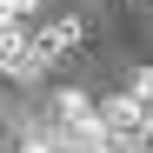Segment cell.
<instances>
[{
  "mask_svg": "<svg viewBox=\"0 0 153 153\" xmlns=\"http://www.w3.org/2000/svg\"><path fill=\"white\" fill-rule=\"evenodd\" d=\"M80 40H87V27H80L73 13H60V20H47V27H40V40H33V47H40L47 60H60V53H73Z\"/></svg>",
  "mask_w": 153,
  "mask_h": 153,
  "instance_id": "cell-3",
  "label": "cell"
},
{
  "mask_svg": "<svg viewBox=\"0 0 153 153\" xmlns=\"http://www.w3.org/2000/svg\"><path fill=\"white\" fill-rule=\"evenodd\" d=\"M93 113H100V126H107V140H113V133L126 140V133H140V126H146V107H140L133 93H113L107 107H93Z\"/></svg>",
  "mask_w": 153,
  "mask_h": 153,
  "instance_id": "cell-2",
  "label": "cell"
},
{
  "mask_svg": "<svg viewBox=\"0 0 153 153\" xmlns=\"http://www.w3.org/2000/svg\"><path fill=\"white\" fill-rule=\"evenodd\" d=\"M33 7H40V0H7V13H13V20H27Z\"/></svg>",
  "mask_w": 153,
  "mask_h": 153,
  "instance_id": "cell-5",
  "label": "cell"
},
{
  "mask_svg": "<svg viewBox=\"0 0 153 153\" xmlns=\"http://www.w3.org/2000/svg\"><path fill=\"white\" fill-rule=\"evenodd\" d=\"M27 153H67V146H53V140H27Z\"/></svg>",
  "mask_w": 153,
  "mask_h": 153,
  "instance_id": "cell-6",
  "label": "cell"
},
{
  "mask_svg": "<svg viewBox=\"0 0 153 153\" xmlns=\"http://www.w3.org/2000/svg\"><path fill=\"white\" fill-rule=\"evenodd\" d=\"M133 100H140V107H153V67H140V80H133Z\"/></svg>",
  "mask_w": 153,
  "mask_h": 153,
  "instance_id": "cell-4",
  "label": "cell"
},
{
  "mask_svg": "<svg viewBox=\"0 0 153 153\" xmlns=\"http://www.w3.org/2000/svg\"><path fill=\"white\" fill-rule=\"evenodd\" d=\"M53 67L33 47V33H27V20H13V27H0V73H13V80H40V73Z\"/></svg>",
  "mask_w": 153,
  "mask_h": 153,
  "instance_id": "cell-1",
  "label": "cell"
}]
</instances>
